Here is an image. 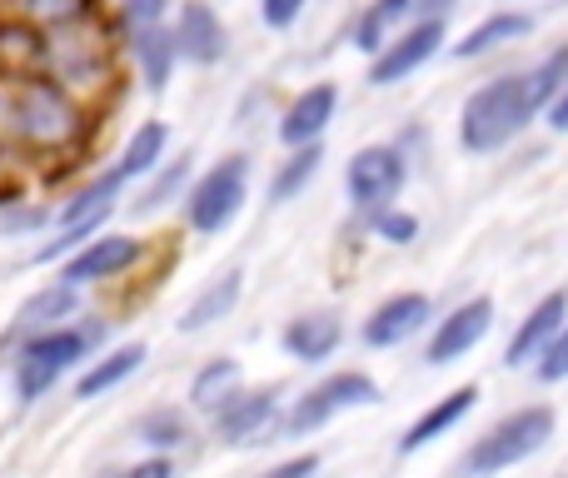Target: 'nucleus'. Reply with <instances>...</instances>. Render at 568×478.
Returning <instances> with one entry per match:
<instances>
[{
    "label": "nucleus",
    "instance_id": "f704fd0d",
    "mask_svg": "<svg viewBox=\"0 0 568 478\" xmlns=\"http://www.w3.org/2000/svg\"><path fill=\"white\" fill-rule=\"evenodd\" d=\"M170 16V0H120V26L135 30V26H160Z\"/></svg>",
    "mask_w": 568,
    "mask_h": 478
},
{
    "label": "nucleus",
    "instance_id": "ea45409f",
    "mask_svg": "<svg viewBox=\"0 0 568 478\" xmlns=\"http://www.w3.org/2000/svg\"><path fill=\"white\" fill-rule=\"evenodd\" d=\"M314 469H320V459H314V454H300V459L280 464V469H270L265 478H314Z\"/></svg>",
    "mask_w": 568,
    "mask_h": 478
},
{
    "label": "nucleus",
    "instance_id": "a19ab883",
    "mask_svg": "<svg viewBox=\"0 0 568 478\" xmlns=\"http://www.w3.org/2000/svg\"><path fill=\"white\" fill-rule=\"evenodd\" d=\"M549 125H554V130H568V90L549 105Z\"/></svg>",
    "mask_w": 568,
    "mask_h": 478
},
{
    "label": "nucleus",
    "instance_id": "423d86ee",
    "mask_svg": "<svg viewBox=\"0 0 568 478\" xmlns=\"http://www.w3.org/2000/svg\"><path fill=\"white\" fill-rule=\"evenodd\" d=\"M379 399V384L369 374H334V379L314 384L304 399H294V409L280 419V434L294 439V434H314L334 419L339 409H364V404Z\"/></svg>",
    "mask_w": 568,
    "mask_h": 478
},
{
    "label": "nucleus",
    "instance_id": "79ce46f5",
    "mask_svg": "<svg viewBox=\"0 0 568 478\" xmlns=\"http://www.w3.org/2000/svg\"><path fill=\"white\" fill-rule=\"evenodd\" d=\"M414 6H424V10H444L449 0H414Z\"/></svg>",
    "mask_w": 568,
    "mask_h": 478
},
{
    "label": "nucleus",
    "instance_id": "a878e982",
    "mask_svg": "<svg viewBox=\"0 0 568 478\" xmlns=\"http://www.w3.org/2000/svg\"><path fill=\"white\" fill-rule=\"evenodd\" d=\"M529 30H534L529 16H519V10H499V16H489L484 26H474L469 35L454 45V55H459V60H479V55H489L494 45H504V40H519V35H529Z\"/></svg>",
    "mask_w": 568,
    "mask_h": 478
},
{
    "label": "nucleus",
    "instance_id": "72a5a7b5",
    "mask_svg": "<svg viewBox=\"0 0 568 478\" xmlns=\"http://www.w3.org/2000/svg\"><path fill=\"white\" fill-rule=\"evenodd\" d=\"M374 230H379V240H389V244H409V240H419V220L414 215H404V210H374Z\"/></svg>",
    "mask_w": 568,
    "mask_h": 478
},
{
    "label": "nucleus",
    "instance_id": "5701e85b",
    "mask_svg": "<svg viewBox=\"0 0 568 478\" xmlns=\"http://www.w3.org/2000/svg\"><path fill=\"white\" fill-rule=\"evenodd\" d=\"M474 404H479V389H474V384H464V389H454L449 399H444V404H434V409L424 414L419 424H409V434H404V439H399V454H414V449H424V444H434V439H439V434H449L454 424H459L464 414L474 409Z\"/></svg>",
    "mask_w": 568,
    "mask_h": 478
},
{
    "label": "nucleus",
    "instance_id": "2f4dec72",
    "mask_svg": "<svg viewBox=\"0 0 568 478\" xmlns=\"http://www.w3.org/2000/svg\"><path fill=\"white\" fill-rule=\"evenodd\" d=\"M414 10V0H374L369 10H364L359 30H354V45L359 50H384V30L394 26V20H404Z\"/></svg>",
    "mask_w": 568,
    "mask_h": 478
},
{
    "label": "nucleus",
    "instance_id": "c85d7f7f",
    "mask_svg": "<svg viewBox=\"0 0 568 478\" xmlns=\"http://www.w3.org/2000/svg\"><path fill=\"white\" fill-rule=\"evenodd\" d=\"M135 439L145 444L150 454H170V449H180V444L190 439V424H185V414L180 409H150L145 419L135 424Z\"/></svg>",
    "mask_w": 568,
    "mask_h": 478
},
{
    "label": "nucleus",
    "instance_id": "37998d69",
    "mask_svg": "<svg viewBox=\"0 0 568 478\" xmlns=\"http://www.w3.org/2000/svg\"><path fill=\"white\" fill-rule=\"evenodd\" d=\"M10 6H16V0H0V16H6V10H10Z\"/></svg>",
    "mask_w": 568,
    "mask_h": 478
},
{
    "label": "nucleus",
    "instance_id": "4c0bfd02",
    "mask_svg": "<svg viewBox=\"0 0 568 478\" xmlns=\"http://www.w3.org/2000/svg\"><path fill=\"white\" fill-rule=\"evenodd\" d=\"M260 10H265V20H270V26L284 30V26H294V16H300V10H304V0H265V6H260Z\"/></svg>",
    "mask_w": 568,
    "mask_h": 478
},
{
    "label": "nucleus",
    "instance_id": "c03bdc74",
    "mask_svg": "<svg viewBox=\"0 0 568 478\" xmlns=\"http://www.w3.org/2000/svg\"><path fill=\"white\" fill-rule=\"evenodd\" d=\"M105 478H130V474H125V469H120V474H105Z\"/></svg>",
    "mask_w": 568,
    "mask_h": 478
},
{
    "label": "nucleus",
    "instance_id": "20e7f679",
    "mask_svg": "<svg viewBox=\"0 0 568 478\" xmlns=\"http://www.w3.org/2000/svg\"><path fill=\"white\" fill-rule=\"evenodd\" d=\"M549 434H554V409H544V404L519 409V414H509V419H499L474 444L464 469L474 478H494L499 469H514V464H524L529 454H539L544 444H549Z\"/></svg>",
    "mask_w": 568,
    "mask_h": 478
},
{
    "label": "nucleus",
    "instance_id": "c756f323",
    "mask_svg": "<svg viewBox=\"0 0 568 478\" xmlns=\"http://www.w3.org/2000/svg\"><path fill=\"white\" fill-rule=\"evenodd\" d=\"M185 180H190V160H170V165H155L150 170V185L140 190V200L130 210L135 215H155V210H165L170 200L185 190Z\"/></svg>",
    "mask_w": 568,
    "mask_h": 478
},
{
    "label": "nucleus",
    "instance_id": "39448f33",
    "mask_svg": "<svg viewBox=\"0 0 568 478\" xmlns=\"http://www.w3.org/2000/svg\"><path fill=\"white\" fill-rule=\"evenodd\" d=\"M245 195H250V160L245 155H230V160H220V165H210L185 195L190 230H200V235H220V230L240 215Z\"/></svg>",
    "mask_w": 568,
    "mask_h": 478
},
{
    "label": "nucleus",
    "instance_id": "c9c22d12",
    "mask_svg": "<svg viewBox=\"0 0 568 478\" xmlns=\"http://www.w3.org/2000/svg\"><path fill=\"white\" fill-rule=\"evenodd\" d=\"M539 374L549 384H559V379H568V319H564V329L549 339V349L539 354Z\"/></svg>",
    "mask_w": 568,
    "mask_h": 478
},
{
    "label": "nucleus",
    "instance_id": "393cba45",
    "mask_svg": "<svg viewBox=\"0 0 568 478\" xmlns=\"http://www.w3.org/2000/svg\"><path fill=\"white\" fill-rule=\"evenodd\" d=\"M95 10H105V0H16L6 16H16L30 30H55V26H70V20L95 16Z\"/></svg>",
    "mask_w": 568,
    "mask_h": 478
},
{
    "label": "nucleus",
    "instance_id": "e433bc0d",
    "mask_svg": "<svg viewBox=\"0 0 568 478\" xmlns=\"http://www.w3.org/2000/svg\"><path fill=\"white\" fill-rule=\"evenodd\" d=\"M50 220V210H40V205H16L6 220H0V230H10V235H20V230H40Z\"/></svg>",
    "mask_w": 568,
    "mask_h": 478
},
{
    "label": "nucleus",
    "instance_id": "6ab92c4d",
    "mask_svg": "<svg viewBox=\"0 0 568 478\" xmlns=\"http://www.w3.org/2000/svg\"><path fill=\"white\" fill-rule=\"evenodd\" d=\"M120 190H125V180H120L115 170H105V175L85 180V185L70 190L65 205L55 210V225H90V230H100V225L110 220V210H115Z\"/></svg>",
    "mask_w": 568,
    "mask_h": 478
},
{
    "label": "nucleus",
    "instance_id": "cd10ccee",
    "mask_svg": "<svg viewBox=\"0 0 568 478\" xmlns=\"http://www.w3.org/2000/svg\"><path fill=\"white\" fill-rule=\"evenodd\" d=\"M320 160H324L320 140H314V145H294V160H284V165L275 170V180H270V200H275V205H284V200H294V195H300V190L314 180Z\"/></svg>",
    "mask_w": 568,
    "mask_h": 478
},
{
    "label": "nucleus",
    "instance_id": "f257e3e1",
    "mask_svg": "<svg viewBox=\"0 0 568 478\" xmlns=\"http://www.w3.org/2000/svg\"><path fill=\"white\" fill-rule=\"evenodd\" d=\"M100 125V110L75 100L45 75H10V110H6V145L20 150L30 165H70L90 150Z\"/></svg>",
    "mask_w": 568,
    "mask_h": 478
},
{
    "label": "nucleus",
    "instance_id": "bb28decb",
    "mask_svg": "<svg viewBox=\"0 0 568 478\" xmlns=\"http://www.w3.org/2000/svg\"><path fill=\"white\" fill-rule=\"evenodd\" d=\"M235 394H240V364L235 359H210L205 369L195 374V384H190V404H195L200 414H220Z\"/></svg>",
    "mask_w": 568,
    "mask_h": 478
},
{
    "label": "nucleus",
    "instance_id": "9b49d317",
    "mask_svg": "<svg viewBox=\"0 0 568 478\" xmlns=\"http://www.w3.org/2000/svg\"><path fill=\"white\" fill-rule=\"evenodd\" d=\"M275 414H280L275 389H255V394L240 389L235 399H230L220 414H210V419H215L220 439L235 444V449H245V444H265V434L275 429Z\"/></svg>",
    "mask_w": 568,
    "mask_h": 478
},
{
    "label": "nucleus",
    "instance_id": "4468645a",
    "mask_svg": "<svg viewBox=\"0 0 568 478\" xmlns=\"http://www.w3.org/2000/svg\"><path fill=\"white\" fill-rule=\"evenodd\" d=\"M170 30H175L180 55L195 60V65H215V60L225 55V26H220V16L205 0H185Z\"/></svg>",
    "mask_w": 568,
    "mask_h": 478
},
{
    "label": "nucleus",
    "instance_id": "4be33fe9",
    "mask_svg": "<svg viewBox=\"0 0 568 478\" xmlns=\"http://www.w3.org/2000/svg\"><path fill=\"white\" fill-rule=\"evenodd\" d=\"M339 334L344 329L334 314H300V319H290V329H284V349H290L300 364H320L334 354Z\"/></svg>",
    "mask_w": 568,
    "mask_h": 478
},
{
    "label": "nucleus",
    "instance_id": "7c9ffc66",
    "mask_svg": "<svg viewBox=\"0 0 568 478\" xmlns=\"http://www.w3.org/2000/svg\"><path fill=\"white\" fill-rule=\"evenodd\" d=\"M524 85H529V105H534V115L539 110H549L554 100L568 90V45H559L549 60H544L534 75H524Z\"/></svg>",
    "mask_w": 568,
    "mask_h": 478
},
{
    "label": "nucleus",
    "instance_id": "f8f14e48",
    "mask_svg": "<svg viewBox=\"0 0 568 478\" xmlns=\"http://www.w3.org/2000/svg\"><path fill=\"white\" fill-rule=\"evenodd\" d=\"M564 319H568V294L564 289H554V294H544L539 304H534V314L514 329V339H509V354H504V364L509 369H524V364H534L544 349H549V339L564 329Z\"/></svg>",
    "mask_w": 568,
    "mask_h": 478
},
{
    "label": "nucleus",
    "instance_id": "473e14b6",
    "mask_svg": "<svg viewBox=\"0 0 568 478\" xmlns=\"http://www.w3.org/2000/svg\"><path fill=\"white\" fill-rule=\"evenodd\" d=\"M55 379H60V374H50L45 364H36V359H20V354H16V399H20V404H36V399H45V394L55 389Z\"/></svg>",
    "mask_w": 568,
    "mask_h": 478
},
{
    "label": "nucleus",
    "instance_id": "58836bf2",
    "mask_svg": "<svg viewBox=\"0 0 568 478\" xmlns=\"http://www.w3.org/2000/svg\"><path fill=\"white\" fill-rule=\"evenodd\" d=\"M130 478H175V464H170V454H150L145 464H135V469H125Z\"/></svg>",
    "mask_w": 568,
    "mask_h": 478
},
{
    "label": "nucleus",
    "instance_id": "1a4fd4ad",
    "mask_svg": "<svg viewBox=\"0 0 568 478\" xmlns=\"http://www.w3.org/2000/svg\"><path fill=\"white\" fill-rule=\"evenodd\" d=\"M404 190V155L389 145H369L349 160V200L359 210H384Z\"/></svg>",
    "mask_w": 568,
    "mask_h": 478
},
{
    "label": "nucleus",
    "instance_id": "aec40b11",
    "mask_svg": "<svg viewBox=\"0 0 568 478\" xmlns=\"http://www.w3.org/2000/svg\"><path fill=\"white\" fill-rule=\"evenodd\" d=\"M145 364V344H120V349L100 354V359H90L85 369H80L75 379V399H100V394L120 389V384L130 379V374Z\"/></svg>",
    "mask_w": 568,
    "mask_h": 478
},
{
    "label": "nucleus",
    "instance_id": "b1692460",
    "mask_svg": "<svg viewBox=\"0 0 568 478\" xmlns=\"http://www.w3.org/2000/svg\"><path fill=\"white\" fill-rule=\"evenodd\" d=\"M165 145H170V125H165V120H145V125L125 140V150H120L115 175L125 180V185H130V180H145L150 170L165 160Z\"/></svg>",
    "mask_w": 568,
    "mask_h": 478
},
{
    "label": "nucleus",
    "instance_id": "6e6552de",
    "mask_svg": "<svg viewBox=\"0 0 568 478\" xmlns=\"http://www.w3.org/2000/svg\"><path fill=\"white\" fill-rule=\"evenodd\" d=\"M100 339H105V324H100V319H80V314H75V324H55V329L26 334V339H20V359L45 364L50 374H70L75 364L90 359V349H95Z\"/></svg>",
    "mask_w": 568,
    "mask_h": 478
},
{
    "label": "nucleus",
    "instance_id": "a211bd4d",
    "mask_svg": "<svg viewBox=\"0 0 568 478\" xmlns=\"http://www.w3.org/2000/svg\"><path fill=\"white\" fill-rule=\"evenodd\" d=\"M75 314H80V289H75V284H65V279L40 284V289L16 309V339H26V334H36V329L70 324Z\"/></svg>",
    "mask_w": 568,
    "mask_h": 478
},
{
    "label": "nucleus",
    "instance_id": "412c9836",
    "mask_svg": "<svg viewBox=\"0 0 568 478\" xmlns=\"http://www.w3.org/2000/svg\"><path fill=\"white\" fill-rule=\"evenodd\" d=\"M240 289H245V274H240V269L220 274L215 284H205V289L190 299V309L180 314V329H185V334H200V329H210V324H220V319H225V314L240 304Z\"/></svg>",
    "mask_w": 568,
    "mask_h": 478
},
{
    "label": "nucleus",
    "instance_id": "2eb2a0df",
    "mask_svg": "<svg viewBox=\"0 0 568 478\" xmlns=\"http://www.w3.org/2000/svg\"><path fill=\"white\" fill-rule=\"evenodd\" d=\"M424 319H429V294H394V299H384L379 309L369 314V324H364V344H374V349H394V344L409 339Z\"/></svg>",
    "mask_w": 568,
    "mask_h": 478
},
{
    "label": "nucleus",
    "instance_id": "0eeeda50",
    "mask_svg": "<svg viewBox=\"0 0 568 478\" xmlns=\"http://www.w3.org/2000/svg\"><path fill=\"white\" fill-rule=\"evenodd\" d=\"M145 260V244L135 235H90L75 254L60 260V279L85 289V284H105V279H120L130 274L135 264Z\"/></svg>",
    "mask_w": 568,
    "mask_h": 478
},
{
    "label": "nucleus",
    "instance_id": "f3484780",
    "mask_svg": "<svg viewBox=\"0 0 568 478\" xmlns=\"http://www.w3.org/2000/svg\"><path fill=\"white\" fill-rule=\"evenodd\" d=\"M334 110H339V90L334 85H314V90H304L300 100H294L290 110H284V120H280V140L284 145H314V140L324 135V125L334 120Z\"/></svg>",
    "mask_w": 568,
    "mask_h": 478
},
{
    "label": "nucleus",
    "instance_id": "dca6fc26",
    "mask_svg": "<svg viewBox=\"0 0 568 478\" xmlns=\"http://www.w3.org/2000/svg\"><path fill=\"white\" fill-rule=\"evenodd\" d=\"M125 45H130V55H135L140 80H145L150 90H165L170 70H175V60H180L175 30H170L165 20H160V26H135V30H125Z\"/></svg>",
    "mask_w": 568,
    "mask_h": 478
},
{
    "label": "nucleus",
    "instance_id": "ddd939ff",
    "mask_svg": "<svg viewBox=\"0 0 568 478\" xmlns=\"http://www.w3.org/2000/svg\"><path fill=\"white\" fill-rule=\"evenodd\" d=\"M489 324H494V299H469V304H459V309H454L449 319L434 329V339H429V364H454L459 354H469L474 344L489 334Z\"/></svg>",
    "mask_w": 568,
    "mask_h": 478
},
{
    "label": "nucleus",
    "instance_id": "9d476101",
    "mask_svg": "<svg viewBox=\"0 0 568 478\" xmlns=\"http://www.w3.org/2000/svg\"><path fill=\"white\" fill-rule=\"evenodd\" d=\"M439 45H444V20H439V16L419 20V26L404 30L399 40H384V50H379V60H374L369 80H374V85H394V80H409L414 70L424 65V60H434V50H439Z\"/></svg>",
    "mask_w": 568,
    "mask_h": 478
},
{
    "label": "nucleus",
    "instance_id": "f03ea898",
    "mask_svg": "<svg viewBox=\"0 0 568 478\" xmlns=\"http://www.w3.org/2000/svg\"><path fill=\"white\" fill-rule=\"evenodd\" d=\"M120 40H125V26L110 20L105 10H95L85 20H70V26H55V30H40L36 75L55 80L60 90H70L75 100H85L90 110L105 115L120 85Z\"/></svg>",
    "mask_w": 568,
    "mask_h": 478
},
{
    "label": "nucleus",
    "instance_id": "7ed1b4c3",
    "mask_svg": "<svg viewBox=\"0 0 568 478\" xmlns=\"http://www.w3.org/2000/svg\"><path fill=\"white\" fill-rule=\"evenodd\" d=\"M529 120H534V105H529V85H524V75L494 80V85L474 90L469 105H464V120H459L464 150H474V155H494V150H504L514 135H524Z\"/></svg>",
    "mask_w": 568,
    "mask_h": 478
}]
</instances>
